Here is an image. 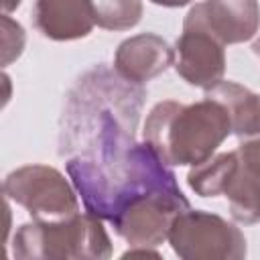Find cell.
<instances>
[{
	"instance_id": "4",
	"label": "cell",
	"mask_w": 260,
	"mask_h": 260,
	"mask_svg": "<svg viewBox=\"0 0 260 260\" xmlns=\"http://www.w3.org/2000/svg\"><path fill=\"white\" fill-rule=\"evenodd\" d=\"M167 242L183 260H242L248 254L246 236L236 223L191 207L175 217Z\"/></svg>"
},
{
	"instance_id": "15",
	"label": "cell",
	"mask_w": 260,
	"mask_h": 260,
	"mask_svg": "<svg viewBox=\"0 0 260 260\" xmlns=\"http://www.w3.org/2000/svg\"><path fill=\"white\" fill-rule=\"evenodd\" d=\"M26 35L20 22L10 18V14H2V67L16 61L24 51Z\"/></svg>"
},
{
	"instance_id": "7",
	"label": "cell",
	"mask_w": 260,
	"mask_h": 260,
	"mask_svg": "<svg viewBox=\"0 0 260 260\" xmlns=\"http://www.w3.org/2000/svg\"><path fill=\"white\" fill-rule=\"evenodd\" d=\"M173 67L189 85L209 89L223 79L225 45L207 28L183 20V32L175 43Z\"/></svg>"
},
{
	"instance_id": "8",
	"label": "cell",
	"mask_w": 260,
	"mask_h": 260,
	"mask_svg": "<svg viewBox=\"0 0 260 260\" xmlns=\"http://www.w3.org/2000/svg\"><path fill=\"white\" fill-rule=\"evenodd\" d=\"M185 22L207 28L223 45L252 41L260 30L258 0H203L185 14Z\"/></svg>"
},
{
	"instance_id": "18",
	"label": "cell",
	"mask_w": 260,
	"mask_h": 260,
	"mask_svg": "<svg viewBox=\"0 0 260 260\" xmlns=\"http://www.w3.org/2000/svg\"><path fill=\"white\" fill-rule=\"evenodd\" d=\"M150 2L156 6H165V8H181V6L191 4L193 0H150Z\"/></svg>"
},
{
	"instance_id": "19",
	"label": "cell",
	"mask_w": 260,
	"mask_h": 260,
	"mask_svg": "<svg viewBox=\"0 0 260 260\" xmlns=\"http://www.w3.org/2000/svg\"><path fill=\"white\" fill-rule=\"evenodd\" d=\"M22 0H2V12L4 14H10L12 10H16L20 6Z\"/></svg>"
},
{
	"instance_id": "13",
	"label": "cell",
	"mask_w": 260,
	"mask_h": 260,
	"mask_svg": "<svg viewBox=\"0 0 260 260\" xmlns=\"http://www.w3.org/2000/svg\"><path fill=\"white\" fill-rule=\"evenodd\" d=\"M240 162L238 150L219 152L211 158L193 165L187 173V185L189 189L199 197H217L223 195V189L234 175L236 167Z\"/></svg>"
},
{
	"instance_id": "6",
	"label": "cell",
	"mask_w": 260,
	"mask_h": 260,
	"mask_svg": "<svg viewBox=\"0 0 260 260\" xmlns=\"http://www.w3.org/2000/svg\"><path fill=\"white\" fill-rule=\"evenodd\" d=\"M189 207L181 187L156 189L130 201L110 223L130 248H156L167 242L175 217Z\"/></svg>"
},
{
	"instance_id": "9",
	"label": "cell",
	"mask_w": 260,
	"mask_h": 260,
	"mask_svg": "<svg viewBox=\"0 0 260 260\" xmlns=\"http://www.w3.org/2000/svg\"><path fill=\"white\" fill-rule=\"evenodd\" d=\"M175 65V49L154 32L124 39L114 53V71L130 83H146Z\"/></svg>"
},
{
	"instance_id": "16",
	"label": "cell",
	"mask_w": 260,
	"mask_h": 260,
	"mask_svg": "<svg viewBox=\"0 0 260 260\" xmlns=\"http://www.w3.org/2000/svg\"><path fill=\"white\" fill-rule=\"evenodd\" d=\"M236 150H238L242 162L260 177V136H252V138L240 140Z\"/></svg>"
},
{
	"instance_id": "14",
	"label": "cell",
	"mask_w": 260,
	"mask_h": 260,
	"mask_svg": "<svg viewBox=\"0 0 260 260\" xmlns=\"http://www.w3.org/2000/svg\"><path fill=\"white\" fill-rule=\"evenodd\" d=\"M89 8L95 26L106 30H130L144 14L142 0H89Z\"/></svg>"
},
{
	"instance_id": "1",
	"label": "cell",
	"mask_w": 260,
	"mask_h": 260,
	"mask_svg": "<svg viewBox=\"0 0 260 260\" xmlns=\"http://www.w3.org/2000/svg\"><path fill=\"white\" fill-rule=\"evenodd\" d=\"M67 175L85 211L104 221L144 193L179 187L171 167L148 142H132L106 156L77 154L67 160Z\"/></svg>"
},
{
	"instance_id": "10",
	"label": "cell",
	"mask_w": 260,
	"mask_h": 260,
	"mask_svg": "<svg viewBox=\"0 0 260 260\" xmlns=\"http://www.w3.org/2000/svg\"><path fill=\"white\" fill-rule=\"evenodd\" d=\"M32 24L45 39L59 43L85 39L95 26L89 0H37Z\"/></svg>"
},
{
	"instance_id": "11",
	"label": "cell",
	"mask_w": 260,
	"mask_h": 260,
	"mask_svg": "<svg viewBox=\"0 0 260 260\" xmlns=\"http://www.w3.org/2000/svg\"><path fill=\"white\" fill-rule=\"evenodd\" d=\"M203 98L215 100L228 110L232 134H236L240 140L260 136V93H254L236 81L221 79L213 87L205 89Z\"/></svg>"
},
{
	"instance_id": "3",
	"label": "cell",
	"mask_w": 260,
	"mask_h": 260,
	"mask_svg": "<svg viewBox=\"0 0 260 260\" xmlns=\"http://www.w3.org/2000/svg\"><path fill=\"white\" fill-rule=\"evenodd\" d=\"M91 213H77L59 221H28L12 236V254L20 260H106L112 240Z\"/></svg>"
},
{
	"instance_id": "20",
	"label": "cell",
	"mask_w": 260,
	"mask_h": 260,
	"mask_svg": "<svg viewBox=\"0 0 260 260\" xmlns=\"http://www.w3.org/2000/svg\"><path fill=\"white\" fill-rule=\"evenodd\" d=\"M2 79L6 81V87H8V75H6V73L2 75ZM6 102H8V91H6V98H4V104H6Z\"/></svg>"
},
{
	"instance_id": "21",
	"label": "cell",
	"mask_w": 260,
	"mask_h": 260,
	"mask_svg": "<svg viewBox=\"0 0 260 260\" xmlns=\"http://www.w3.org/2000/svg\"><path fill=\"white\" fill-rule=\"evenodd\" d=\"M254 51H256V55H260V39L254 43Z\"/></svg>"
},
{
	"instance_id": "12",
	"label": "cell",
	"mask_w": 260,
	"mask_h": 260,
	"mask_svg": "<svg viewBox=\"0 0 260 260\" xmlns=\"http://www.w3.org/2000/svg\"><path fill=\"white\" fill-rule=\"evenodd\" d=\"M223 195L228 199L230 215L234 221L242 225H254L260 221V177L250 171L242 158L230 177Z\"/></svg>"
},
{
	"instance_id": "5",
	"label": "cell",
	"mask_w": 260,
	"mask_h": 260,
	"mask_svg": "<svg viewBox=\"0 0 260 260\" xmlns=\"http://www.w3.org/2000/svg\"><path fill=\"white\" fill-rule=\"evenodd\" d=\"M4 197L24 207L37 221H59L79 213L73 183L49 165H24L10 171L2 183Z\"/></svg>"
},
{
	"instance_id": "17",
	"label": "cell",
	"mask_w": 260,
	"mask_h": 260,
	"mask_svg": "<svg viewBox=\"0 0 260 260\" xmlns=\"http://www.w3.org/2000/svg\"><path fill=\"white\" fill-rule=\"evenodd\" d=\"M136 256H140V258H148V256H152V258H160V254L154 250V248H142V246H138V248H130V250H126L124 254H122V258H136Z\"/></svg>"
},
{
	"instance_id": "2",
	"label": "cell",
	"mask_w": 260,
	"mask_h": 260,
	"mask_svg": "<svg viewBox=\"0 0 260 260\" xmlns=\"http://www.w3.org/2000/svg\"><path fill=\"white\" fill-rule=\"evenodd\" d=\"M232 134L228 110L209 98L195 104L162 100L146 116L142 138L169 167H193L215 154Z\"/></svg>"
}]
</instances>
